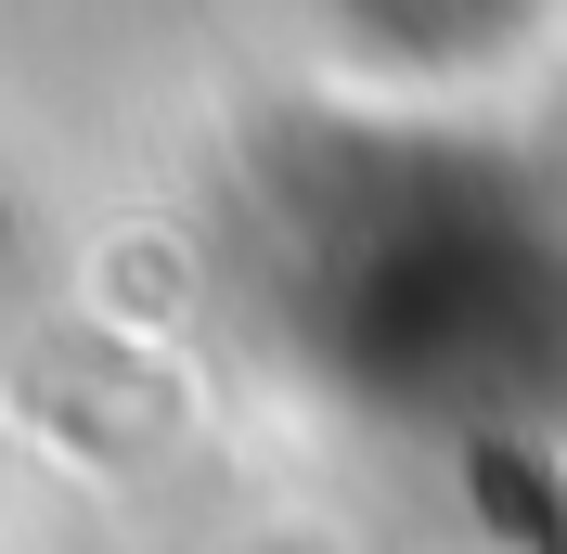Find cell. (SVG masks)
Returning <instances> with one entry per match:
<instances>
[{"instance_id":"cell-1","label":"cell","mask_w":567,"mask_h":554,"mask_svg":"<svg viewBox=\"0 0 567 554\" xmlns=\"http://www.w3.org/2000/svg\"><path fill=\"white\" fill-rule=\"evenodd\" d=\"M555 297H567L555 245L439 181L361 194L297 245L310 336L349 361V387L413 400V413H452V400L491 413V400L555 387Z\"/></svg>"}]
</instances>
